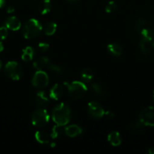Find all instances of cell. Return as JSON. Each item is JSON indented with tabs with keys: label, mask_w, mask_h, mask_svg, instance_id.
Masks as SVG:
<instances>
[{
	"label": "cell",
	"mask_w": 154,
	"mask_h": 154,
	"mask_svg": "<svg viewBox=\"0 0 154 154\" xmlns=\"http://www.w3.org/2000/svg\"><path fill=\"white\" fill-rule=\"evenodd\" d=\"M4 72L8 78L14 81H18L21 79L24 74L22 66L15 61L8 62L5 66Z\"/></svg>",
	"instance_id": "277c9868"
},
{
	"label": "cell",
	"mask_w": 154,
	"mask_h": 154,
	"mask_svg": "<svg viewBox=\"0 0 154 154\" xmlns=\"http://www.w3.org/2000/svg\"><path fill=\"white\" fill-rule=\"evenodd\" d=\"M51 63L50 62L49 58L48 57H41L39 59L35 60L33 62V66L35 69H36V71L38 70H43L45 68H48V65Z\"/></svg>",
	"instance_id": "4fadbf2b"
},
{
	"label": "cell",
	"mask_w": 154,
	"mask_h": 154,
	"mask_svg": "<svg viewBox=\"0 0 154 154\" xmlns=\"http://www.w3.org/2000/svg\"><path fill=\"white\" fill-rule=\"evenodd\" d=\"M107 141L113 147H118L122 143V137L119 132L113 131L107 136Z\"/></svg>",
	"instance_id": "9a60e30c"
},
{
	"label": "cell",
	"mask_w": 154,
	"mask_h": 154,
	"mask_svg": "<svg viewBox=\"0 0 154 154\" xmlns=\"http://www.w3.org/2000/svg\"><path fill=\"white\" fill-rule=\"evenodd\" d=\"M31 83L34 87L42 90L45 88L49 84V77L43 70H38L33 75Z\"/></svg>",
	"instance_id": "8992f818"
},
{
	"label": "cell",
	"mask_w": 154,
	"mask_h": 154,
	"mask_svg": "<svg viewBox=\"0 0 154 154\" xmlns=\"http://www.w3.org/2000/svg\"><path fill=\"white\" fill-rule=\"evenodd\" d=\"M92 92L98 96H103L104 95V90L101 84L98 82H94L91 86Z\"/></svg>",
	"instance_id": "d4e9b609"
},
{
	"label": "cell",
	"mask_w": 154,
	"mask_h": 154,
	"mask_svg": "<svg viewBox=\"0 0 154 154\" xmlns=\"http://www.w3.org/2000/svg\"><path fill=\"white\" fill-rule=\"evenodd\" d=\"M152 49L154 50V38L152 39Z\"/></svg>",
	"instance_id": "74e56055"
},
{
	"label": "cell",
	"mask_w": 154,
	"mask_h": 154,
	"mask_svg": "<svg viewBox=\"0 0 154 154\" xmlns=\"http://www.w3.org/2000/svg\"><path fill=\"white\" fill-rule=\"evenodd\" d=\"M66 1L70 4H77L80 0H66Z\"/></svg>",
	"instance_id": "836d02e7"
},
{
	"label": "cell",
	"mask_w": 154,
	"mask_h": 154,
	"mask_svg": "<svg viewBox=\"0 0 154 154\" xmlns=\"http://www.w3.org/2000/svg\"><path fill=\"white\" fill-rule=\"evenodd\" d=\"M35 57V50L33 47L27 46L24 48L22 51V55H21V59L25 63H29L32 61Z\"/></svg>",
	"instance_id": "5bb4252c"
},
{
	"label": "cell",
	"mask_w": 154,
	"mask_h": 154,
	"mask_svg": "<svg viewBox=\"0 0 154 154\" xmlns=\"http://www.w3.org/2000/svg\"><path fill=\"white\" fill-rule=\"evenodd\" d=\"M6 5V0H0V9L3 8Z\"/></svg>",
	"instance_id": "d6a6232c"
},
{
	"label": "cell",
	"mask_w": 154,
	"mask_h": 154,
	"mask_svg": "<svg viewBox=\"0 0 154 154\" xmlns=\"http://www.w3.org/2000/svg\"><path fill=\"white\" fill-rule=\"evenodd\" d=\"M118 5L117 2L115 1H110L107 3V5L105 7V11L107 13H113L117 9Z\"/></svg>",
	"instance_id": "484cf974"
},
{
	"label": "cell",
	"mask_w": 154,
	"mask_h": 154,
	"mask_svg": "<svg viewBox=\"0 0 154 154\" xmlns=\"http://www.w3.org/2000/svg\"><path fill=\"white\" fill-rule=\"evenodd\" d=\"M147 153L149 154H154V147H150L149 150H147Z\"/></svg>",
	"instance_id": "e575fe53"
},
{
	"label": "cell",
	"mask_w": 154,
	"mask_h": 154,
	"mask_svg": "<svg viewBox=\"0 0 154 154\" xmlns=\"http://www.w3.org/2000/svg\"><path fill=\"white\" fill-rule=\"evenodd\" d=\"M35 103L38 108H45L48 106L50 103L49 95L43 90L37 92L35 96Z\"/></svg>",
	"instance_id": "9c48e42d"
},
{
	"label": "cell",
	"mask_w": 154,
	"mask_h": 154,
	"mask_svg": "<svg viewBox=\"0 0 154 154\" xmlns=\"http://www.w3.org/2000/svg\"><path fill=\"white\" fill-rule=\"evenodd\" d=\"M139 45H140V49L142 54H144V55H149V54H150L152 48V42L151 41L146 40V39L141 38H140Z\"/></svg>",
	"instance_id": "ac0fdd59"
},
{
	"label": "cell",
	"mask_w": 154,
	"mask_h": 154,
	"mask_svg": "<svg viewBox=\"0 0 154 154\" xmlns=\"http://www.w3.org/2000/svg\"><path fill=\"white\" fill-rule=\"evenodd\" d=\"M35 138L36 141L41 144H47L50 142V135L45 131L39 130L35 133Z\"/></svg>",
	"instance_id": "2e32d148"
},
{
	"label": "cell",
	"mask_w": 154,
	"mask_h": 154,
	"mask_svg": "<svg viewBox=\"0 0 154 154\" xmlns=\"http://www.w3.org/2000/svg\"><path fill=\"white\" fill-rule=\"evenodd\" d=\"M143 126H144V125L143 124V123H142L140 120H139L138 121L134 122V123H132L130 125V128H131V129H132V130H140V129H141Z\"/></svg>",
	"instance_id": "f546056e"
},
{
	"label": "cell",
	"mask_w": 154,
	"mask_h": 154,
	"mask_svg": "<svg viewBox=\"0 0 154 154\" xmlns=\"http://www.w3.org/2000/svg\"><path fill=\"white\" fill-rule=\"evenodd\" d=\"M49 48H50L49 44L46 43V42H40V43H39V45H38L37 46L38 51H39L40 53H42V54L46 53L47 51L49 50Z\"/></svg>",
	"instance_id": "4316f807"
},
{
	"label": "cell",
	"mask_w": 154,
	"mask_h": 154,
	"mask_svg": "<svg viewBox=\"0 0 154 154\" xmlns=\"http://www.w3.org/2000/svg\"><path fill=\"white\" fill-rule=\"evenodd\" d=\"M63 87L60 84H55L51 87L49 91V97L53 100H59L63 94Z\"/></svg>",
	"instance_id": "30bf717a"
},
{
	"label": "cell",
	"mask_w": 154,
	"mask_h": 154,
	"mask_svg": "<svg viewBox=\"0 0 154 154\" xmlns=\"http://www.w3.org/2000/svg\"><path fill=\"white\" fill-rule=\"evenodd\" d=\"M107 51L113 57H119L122 54V48L119 44L113 42L107 45Z\"/></svg>",
	"instance_id": "d6986e66"
},
{
	"label": "cell",
	"mask_w": 154,
	"mask_h": 154,
	"mask_svg": "<svg viewBox=\"0 0 154 154\" xmlns=\"http://www.w3.org/2000/svg\"><path fill=\"white\" fill-rule=\"evenodd\" d=\"M57 24L54 22H48L42 26V31L46 35H53L57 31Z\"/></svg>",
	"instance_id": "603a6c76"
},
{
	"label": "cell",
	"mask_w": 154,
	"mask_h": 154,
	"mask_svg": "<svg viewBox=\"0 0 154 154\" xmlns=\"http://www.w3.org/2000/svg\"><path fill=\"white\" fill-rule=\"evenodd\" d=\"M70 97L74 99H80L85 96L88 91L86 84L82 81H72L64 83Z\"/></svg>",
	"instance_id": "3957f363"
},
{
	"label": "cell",
	"mask_w": 154,
	"mask_h": 154,
	"mask_svg": "<svg viewBox=\"0 0 154 154\" xmlns=\"http://www.w3.org/2000/svg\"><path fill=\"white\" fill-rule=\"evenodd\" d=\"M139 120L144 126H154V107L149 106L140 111Z\"/></svg>",
	"instance_id": "ba28073f"
},
{
	"label": "cell",
	"mask_w": 154,
	"mask_h": 154,
	"mask_svg": "<svg viewBox=\"0 0 154 154\" xmlns=\"http://www.w3.org/2000/svg\"><path fill=\"white\" fill-rule=\"evenodd\" d=\"M140 37L152 42L154 38V31L149 28H143L140 30Z\"/></svg>",
	"instance_id": "cb8c5ba5"
},
{
	"label": "cell",
	"mask_w": 154,
	"mask_h": 154,
	"mask_svg": "<svg viewBox=\"0 0 154 154\" xmlns=\"http://www.w3.org/2000/svg\"><path fill=\"white\" fill-rule=\"evenodd\" d=\"M8 35V29L5 26H0V40L3 41L6 39Z\"/></svg>",
	"instance_id": "f1b7e54d"
},
{
	"label": "cell",
	"mask_w": 154,
	"mask_h": 154,
	"mask_svg": "<svg viewBox=\"0 0 154 154\" xmlns=\"http://www.w3.org/2000/svg\"><path fill=\"white\" fill-rule=\"evenodd\" d=\"M104 116H106V117H107V118L109 119H112L114 117V114H113L112 111H105V114H104Z\"/></svg>",
	"instance_id": "4dcf8cb0"
},
{
	"label": "cell",
	"mask_w": 154,
	"mask_h": 154,
	"mask_svg": "<svg viewBox=\"0 0 154 154\" xmlns=\"http://www.w3.org/2000/svg\"><path fill=\"white\" fill-rule=\"evenodd\" d=\"M14 10H15L14 8L12 5H8L7 7V13L12 14L14 12Z\"/></svg>",
	"instance_id": "1f68e13d"
},
{
	"label": "cell",
	"mask_w": 154,
	"mask_h": 154,
	"mask_svg": "<svg viewBox=\"0 0 154 154\" xmlns=\"http://www.w3.org/2000/svg\"><path fill=\"white\" fill-rule=\"evenodd\" d=\"M80 78L82 82L85 84H88L93 81L94 78V72L89 68H85L82 70L81 73H80Z\"/></svg>",
	"instance_id": "ffe728a7"
},
{
	"label": "cell",
	"mask_w": 154,
	"mask_h": 154,
	"mask_svg": "<svg viewBox=\"0 0 154 154\" xmlns=\"http://www.w3.org/2000/svg\"><path fill=\"white\" fill-rule=\"evenodd\" d=\"M65 133L64 132V128L63 126L60 125L55 124L52 127L50 133V137L52 139H57V138H60L63 135V134Z\"/></svg>",
	"instance_id": "7402d4cb"
},
{
	"label": "cell",
	"mask_w": 154,
	"mask_h": 154,
	"mask_svg": "<svg viewBox=\"0 0 154 154\" xmlns=\"http://www.w3.org/2000/svg\"><path fill=\"white\" fill-rule=\"evenodd\" d=\"M145 24H146V20H145L143 18H140V19L137 20L135 22V24H134V29L137 31H140L144 27Z\"/></svg>",
	"instance_id": "83f0119b"
},
{
	"label": "cell",
	"mask_w": 154,
	"mask_h": 154,
	"mask_svg": "<svg viewBox=\"0 0 154 154\" xmlns=\"http://www.w3.org/2000/svg\"><path fill=\"white\" fill-rule=\"evenodd\" d=\"M49 114L45 108H39L33 113L31 117L32 124L36 127H43L48 123Z\"/></svg>",
	"instance_id": "5b68a950"
},
{
	"label": "cell",
	"mask_w": 154,
	"mask_h": 154,
	"mask_svg": "<svg viewBox=\"0 0 154 154\" xmlns=\"http://www.w3.org/2000/svg\"><path fill=\"white\" fill-rule=\"evenodd\" d=\"M88 112L89 116L95 120H99L104 117L105 110L98 102H91L88 104Z\"/></svg>",
	"instance_id": "52a82bcc"
},
{
	"label": "cell",
	"mask_w": 154,
	"mask_h": 154,
	"mask_svg": "<svg viewBox=\"0 0 154 154\" xmlns=\"http://www.w3.org/2000/svg\"><path fill=\"white\" fill-rule=\"evenodd\" d=\"M72 117V111L66 103L58 104L52 110L51 118L55 124L65 126L69 123Z\"/></svg>",
	"instance_id": "6da1fadb"
},
{
	"label": "cell",
	"mask_w": 154,
	"mask_h": 154,
	"mask_svg": "<svg viewBox=\"0 0 154 154\" xmlns=\"http://www.w3.org/2000/svg\"><path fill=\"white\" fill-rule=\"evenodd\" d=\"M4 50V45H3V43L2 42L1 40H0V52H2V51Z\"/></svg>",
	"instance_id": "d590c367"
},
{
	"label": "cell",
	"mask_w": 154,
	"mask_h": 154,
	"mask_svg": "<svg viewBox=\"0 0 154 154\" xmlns=\"http://www.w3.org/2000/svg\"><path fill=\"white\" fill-rule=\"evenodd\" d=\"M52 8V3L51 0H42L38 5V11L39 14L42 15L49 13Z\"/></svg>",
	"instance_id": "e0dca14e"
},
{
	"label": "cell",
	"mask_w": 154,
	"mask_h": 154,
	"mask_svg": "<svg viewBox=\"0 0 154 154\" xmlns=\"http://www.w3.org/2000/svg\"><path fill=\"white\" fill-rule=\"evenodd\" d=\"M5 26L11 31H17L21 28V22L17 17L11 16L5 20Z\"/></svg>",
	"instance_id": "8fae6325"
},
{
	"label": "cell",
	"mask_w": 154,
	"mask_h": 154,
	"mask_svg": "<svg viewBox=\"0 0 154 154\" xmlns=\"http://www.w3.org/2000/svg\"><path fill=\"white\" fill-rule=\"evenodd\" d=\"M152 97H153V100H154V90H153V93H152Z\"/></svg>",
	"instance_id": "f35d334b"
},
{
	"label": "cell",
	"mask_w": 154,
	"mask_h": 154,
	"mask_svg": "<svg viewBox=\"0 0 154 154\" xmlns=\"http://www.w3.org/2000/svg\"><path fill=\"white\" fill-rule=\"evenodd\" d=\"M2 60H0V70L2 69Z\"/></svg>",
	"instance_id": "8d00e7d4"
},
{
	"label": "cell",
	"mask_w": 154,
	"mask_h": 154,
	"mask_svg": "<svg viewBox=\"0 0 154 154\" xmlns=\"http://www.w3.org/2000/svg\"><path fill=\"white\" fill-rule=\"evenodd\" d=\"M65 134L69 138H75L81 135L83 132V129L79 125L72 124L69 125L64 129Z\"/></svg>",
	"instance_id": "7c38bea8"
},
{
	"label": "cell",
	"mask_w": 154,
	"mask_h": 154,
	"mask_svg": "<svg viewBox=\"0 0 154 154\" xmlns=\"http://www.w3.org/2000/svg\"><path fill=\"white\" fill-rule=\"evenodd\" d=\"M47 69H48V72H49L51 75H54V76L55 77L60 78V77H63V75H64V70H63V68L60 67L58 65L50 63Z\"/></svg>",
	"instance_id": "44dd1931"
},
{
	"label": "cell",
	"mask_w": 154,
	"mask_h": 154,
	"mask_svg": "<svg viewBox=\"0 0 154 154\" xmlns=\"http://www.w3.org/2000/svg\"><path fill=\"white\" fill-rule=\"evenodd\" d=\"M42 32V25L38 20L31 18L26 21L23 26V35L27 39L36 38Z\"/></svg>",
	"instance_id": "7a4b0ae2"
}]
</instances>
